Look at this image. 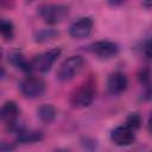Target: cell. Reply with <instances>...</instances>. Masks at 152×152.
Segmentation results:
<instances>
[{"mask_svg": "<svg viewBox=\"0 0 152 152\" xmlns=\"http://www.w3.org/2000/svg\"><path fill=\"white\" fill-rule=\"evenodd\" d=\"M96 95V81L94 77H89L83 84H81L71 95L70 102L75 108L89 107Z\"/></svg>", "mask_w": 152, "mask_h": 152, "instance_id": "cell-1", "label": "cell"}, {"mask_svg": "<svg viewBox=\"0 0 152 152\" xmlns=\"http://www.w3.org/2000/svg\"><path fill=\"white\" fill-rule=\"evenodd\" d=\"M84 59L81 56H70L69 58L64 59L58 70H57V78L62 82H68L72 80L75 76H77L81 70L83 69Z\"/></svg>", "mask_w": 152, "mask_h": 152, "instance_id": "cell-2", "label": "cell"}, {"mask_svg": "<svg viewBox=\"0 0 152 152\" xmlns=\"http://www.w3.org/2000/svg\"><path fill=\"white\" fill-rule=\"evenodd\" d=\"M69 13V8L65 5L61 4H48L43 5L38 10L40 18L49 25H55L63 21Z\"/></svg>", "mask_w": 152, "mask_h": 152, "instance_id": "cell-3", "label": "cell"}, {"mask_svg": "<svg viewBox=\"0 0 152 152\" xmlns=\"http://www.w3.org/2000/svg\"><path fill=\"white\" fill-rule=\"evenodd\" d=\"M61 49L55 48L50 49L43 53H39L33 57V59L30 62V69L31 71H38V72H46L51 69L53 63L57 61V58L61 55Z\"/></svg>", "mask_w": 152, "mask_h": 152, "instance_id": "cell-4", "label": "cell"}, {"mask_svg": "<svg viewBox=\"0 0 152 152\" xmlns=\"http://www.w3.org/2000/svg\"><path fill=\"white\" fill-rule=\"evenodd\" d=\"M21 94L27 99H36L43 95L45 90V82L37 76L28 75L19 84Z\"/></svg>", "mask_w": 152, "mask_h": 152, "instance_id": "cell-5", "label": "cell"}, {"mask_svg": "<svg viewBox=\"0 0 152 152\" xmlns=\"http://www.w3.org/2000/svg\"><path fill=\"white\" fill-rule=\"evenodd\" d=\"M110 139L118 146H128L132 145L135 140V131L125 124L115 127L112 131Z\"/></svg>", "mask_w": 152, "mask_h": 152, "instance_id": "cell-6", "label": "cell"}, {"mask_svg": "<svg viewBox=\"0 0 152 152\" xmlns=\"http://www.w3.org/2000/svg\"><path fill=\"white\" fill-rule=\"evenodd\" d=\"M93 19L89 17H83L80 18L78 20H76L75 23L71 24L70 28H69V34L75 38V39H83L87 38L91 31H93Z\"/></svg>", "mask_w": 152, "mask_h": 152, "instance_id": "cell-7", "label": "cell"}, {"mask_svg": "<svg viewBox=\"0 0 152 152\" xmlns=\"http://www.w3.org/2000/svg\"><path fill=\"white\" fill-rule=\"evenodd\" d=\"M89 49L93 53H95L96 56L101 58H110L119 52L118 44H115L114 42H109V40L95 42L89 46Z\"/></svg>", "mask_w": 152, "mask_h": 152, "instance_id": "cell-8", "label": "cell"}, {"mask_svg": "<svg viewBox=\"0 0 152 152\" xmlns=\"http://www.w3.org/2000/svg\"><path fill=\"white\" fill-rule=\"evenodd\" d=\"M128 80L124 72L116 71L109 75L107 81V89L112 95H119L127 89Z\"/></svg>", "mask_w": 152, "mask_h": 152, "instance_id": "cell-9", "label": "cell"}, {"mask_svg": "<svg viewBox=\"0 0 152 152\" xmlns=\"http://www.w3.org/2000/svg\"><path fill=\"white\" fill-rule=\"evenodd\" d=\"M18 106L13 101H7L0 107V120L6 122L7 125H14L18 119Z\"/></svg>", "mask_w": 152, "mask_h": 152, "instance_id": "cell-10", "label": "cell"}, {"mask_svg": "<svg viewBox=\"0 0 152 152\" xmlns=\"http://www.w3.org/2000/svg\"><path fill=\"white\" fill-rule=\"evenodd\" d=\"M43 139V134L40 132L34 131H23L19 129L17 132V141L21 144H28V142H37Z\"/></svg>", "mask_w": 152, "mask_h": 152, "instance_id": "cell-11", "label": "cell"}, {"mask_svg": "<svg viewBox=\"0 0 152 152\" xmlns=\"http://www.w3.org/2000/svg\"><path fill=\"white\" fill-rule=\"evenodd\" d=\"M37 115L43 124H51L56 118V109L51 104H42L37 110Z\"/></svg>", "mask_w": 152, "mask_h": 152, "instance_id": "cell-12", "label": "cell"}, {"mask_svg": "<svg viewBox=\"0 0 152 152\" xmlns=\"http://www.w3.org/2000/svg\"><path fill=\"white\" fill-rule=\"evenodd\" d=\"M10 61L12 62V64H14L17 68L26 71V72H31V69H30V63H27L24 58V56L19 52H12L10 55Z\"/></svg>", "mask_w": 152, "mask_h": 152, "instance_id": "cell-13", "label": "cell"}, {"mask_svg": "<svg viewBox=\"0 0 152 152\" xmlns=\"http://www.w3.org/2000/svg\"><path fill=\"white\" fill-rule=\"evenodd\" d=\"M0 34L6 40H11L14 37V27L13 24L8 20H0Z\"/></svg>", "mask_w": 152, "mask_h": 152, "instance_id": "cell-14", "label": "cell"}, {"mask_svg": "<svg viewBox=\"0 0 152 152\" xmlns=\"http://www.w3.org/2000/svg\"><path fill=\"white\" fill-rule=\"evenodd\" d=\"M57 36H58L57 31H53V30H50V28L49 30H43V31H39L36 34V40L39 42V43H44V42L55 39Z\"/></svg>", "mask_w": 152, "mask_h": 152, "instance_id": "cell-15", "label": "cell"}, {"mask_svg": "<svg viewBox=\"0 0 152 152\" xmlns=\"http://www.w3.org/2000/svg\"><path fill=\"white\" fill-rule=\"evenodd\" d=\"M126 125L129 126L131 128H133L134 131H137V129L140 128V126H141V118H140V115H139L138 113H132V114L127 118Z\"/></svg>", "mask_w": 152, "mask_h": 152, "instance_id": "cell-16", "label": "cell"}, {"mask_svg": "<svg viewBox=\"0 0 152 152\" xmlns=\"http://www.w3.org/2000/svg\"><path fill=\"white\" fill-rule=\"evenodd\" d=\"M139 80H140V82L144 84V86H146V87H148V84H150V70L146 68V69H142L140 72H139Z\"/></svg>", "mask_w": 152, "mask_h": 152, "instance_id": "cell-17", "label": "cell"}, {"mask_svg": "<svg viewBox=\"0 0 152 152\" xmlns=\"http://www.w3.org/2000/svg\"><path fill=\"white\" fill-rule=\"evenodd\" d=\"M15 0H0V7L6 8V10H11L14 7Z\"/></svg>", "mask_w": 152, "mask_h": 152, "instance_id": "cell-18", "label": "cell"}, {"mask_svg": "<svg viewBox=\"0 0 152 152\" xmlns=\"http://www.w3.org/2000/svg\"><path fill=\"white\" fill-rule=\"evenodd\" d=\"M142 53L146 56V58H151V42L147 40L142 48Z\"/></svg>", "mask_w": 152, "mask_h": 152, "instance_id": "cell-19", "label": "cell"}, {"mask_svg": "<svg viewBox=\"0 0 152 152\" xmlns=\"http://www.w3.org/2000/svg\"><path fill=\"white\" fill-rule=\"evenodd\" d=\"M122 1H124V0H108V4L112 5V6H118V5H120Z\"/></svg>", "mask_w": 152, "mask_h": 152, "instance_id": "cell-20", "label": "cell"}, {"mask_svg": "<svg viewBox=\"0 0 152 152\" xmlns=\"http://www.w3.org/2000/svg\"><path fill=\"white\" fill-rule=\"evenodd\" d=\"M142 5H144L146 8H150V7H151V0H144V1H142Z\"/></svg>", "mask_w": 152, "mask_h": 152, "instance_id": "cell-21", "label": "cell"}, {"mask_svg": "<svg viewBox=\"0 0 152 152\" xmlns=\"http://www.w3.org/2000/svg\"><path fill=\"white\" fill-rule=\"evenodd\" d=\"M26 1H27V2H32L33 0H26Z\"/></svg>", "mask_w": 152, "mask_h": 152, "instance_id": "cell-22", "label": "cell"}]
</instances>
